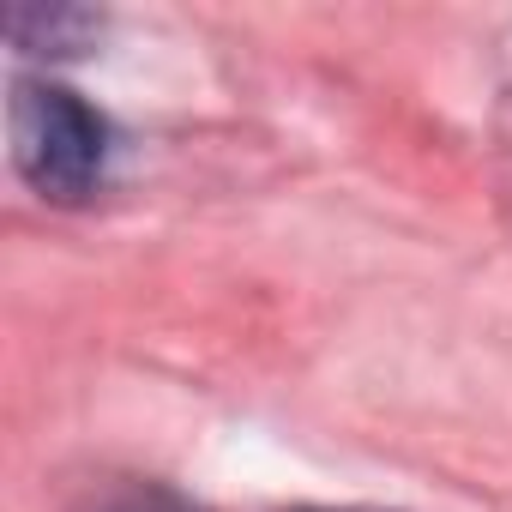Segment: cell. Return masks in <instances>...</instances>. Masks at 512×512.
<instances>
[{
  "label": "cell",
  "mask_w": 512,
  "mask_h": 512,
  "mask_svg": "<svg viewBox=\"0 0 512 512\" xmlns=\"http://www.w3.org/2000/svg\"><path fill=\"white\" fill-rule=\"evenodd\" d=\"M7 133H13V163L19 175L43 193V199H85L103 181L109 163V121L67 85L49 79H19L13 85V109H7Z\"/></svg>",
  "instance_id": "cell-1"
},
{
  "label": "cell",
  "mask_w": 512,
  "mask_h": 512,
  "mask_svg": "<svg viewBox=\"0 0 512 512\" xmlns=\"http://www.w3.org/2000/svg\"><path fill=\"white\" fill-rule=\"evenodd\" d=\"M7 37L25 55H85L103 37V19L91 7H13Z\"/></svg>",
  "instance_id": "cell-2"
},
{
  "label": "cell",
  "mask_w": 512,
  "mask_h": 512,
  "mask_svg": "<svg viewBox=\"0 0 512 512\" xmlns=\"http://www.w3.org/2000/svg\"><path fill=\"white\" fill-rule=\"evenodd\" d=\"M73 512H199V506L187 494H175L169 482H103Z\"/></svg>",
  "instance_id": "cell-3"
},
{
  "label": "cell",
  "mask_w": 512,
  "mask_h": 512,
  "mask_svg": "<svg viewBox=\"0 0 512 512\" xmlns=\"http://www.w3.org/2000/svg\"><path fill=\"white\" fill-rule=\"evenodd\" d=\"M302 512H338V506H302ZM344 512H362V506H344Z\"/></svg>",
  "instance_id": "cell-4"
}]
</instances>
